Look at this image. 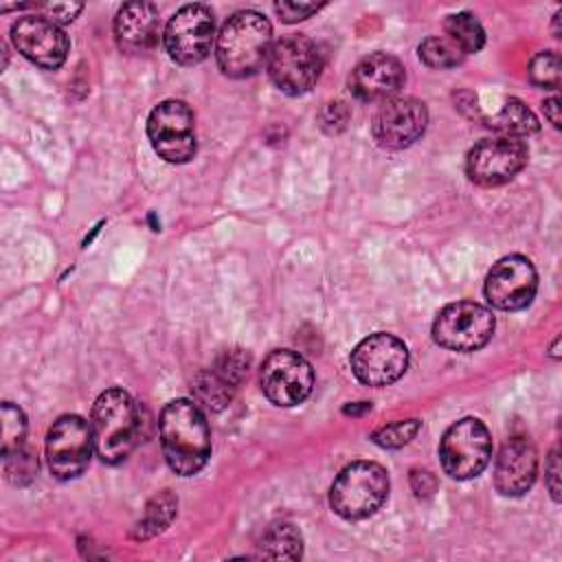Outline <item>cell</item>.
Listing matches in <instances>:
<instances>
[{
    "label": "cell",
    "mask_w": 562,
    "mask_h": 562,
    "mask_svg": "<svg viewBox=\"0 0 562 562\" xmlns=\"http://www.w3.org/2000/svg\"><path fill=\"white\" fill-rule=\"evenodd\" d=\"M167 465L180 476L198 474L211 457V430L202 408L191 400H171L158 419Z\"/></svg>",
    "instance_id": "1"
},
{
    "label": "cell",
    "mask_w": 562,
    "mask_h": 562,
    "mask_svg": "<svg viewBox=\"0 0 562 562\" xmlns=\"http://www.w3.org/2000/svg\"><path fill=\"white\" fill-rule=\"evenodd\" d=\"M272 48V26L257 11H237L220 29L215 40L217 66L226 77L255 75Z\"/></svg>",
    "instance_id": "2"
},
{
    "label": "cell",
    "mask_w": 562,
    "mask_h": 562,
    "mask_svg": "<svg viewBox=\"0 0 562 562\" xmlns=\"http://www.w3.org/2000/svg\"><path fill=\"white\" fill-rule=\"evenodd\" d=\"M90 426L97 457L110 465L125 461L140 439L138 408L132 395L116 386L97 397Z\"/></svg>",
    "instance_id": "3"
},
{
    "label": "cell",
    "mask_w": 562,
    "mask_h": 562,
    "mask_svg": "<svg viewBox=\"0 0 562 562\" xmlns=\"http://www.w3.org/2000/svg\"><path fill=\"white\" fill-rule=\"evenodd\" d=\"M386 496V470L375 461H353L331 483L329 507L345 520H362L375 514Z\"/></svg>",
    "instance_id": "4"
},
{
    "label": "cell",
    "mask_w": 562,
    "mask_h": 562,
    "mask_svg": "<svg viewBox=\"0 0 562 562\" xmlns=\"http://www.w3.org/2000/svg\"><path fill=\"white\" fill-rule=\"evenodd\" d=\"M266 66L270 79L281 92L299 97L312 90L318 81L323 70V53L312 37L290 33L272 42Z\"/></svg>",
    "instance_id": "5"
},
{
    "label": "cell",
    "mask_w": 562,
    "mask_h": 562,
    "mask_svg": "<svg viewBox=\"0 0 562 562\" xmlns=\"http://www.w3.org/2000/svg\"><path fill=\"white\" fill-rule=\"evenodd\" d=\"M441 468L457 481L479 476L492 459V437L487 426L476 417L454 422L439 443Z\"/></svg>",
    "instance_id": "6"
},
{
    "label": "cell",
    "mask_w": 562,
    "mask_h": 562,
    "mask_svg": "<svg viewBox=\"0 0 562 562\" xmlns=\"http://www.w3.org/2000/svg\"><path fill=\"white\" fill-rule=\"evenodd\" d=\"M494 327V314L485 305L457 301L437 314L432 323V338L443 349L470 353L490 342Z\"/></svg>",
    "instance_id": "7"
},
{
    "label": "cell",
    "mask_w": 562,
    "mask_h": 562,
    "mask_svg": "<svg viewBox=\"0 0 562 562\" xmlns=\"http://www.w3.org/2000/svg\"><path fill=\"white\" fill-rule=\"evenodd\" d=\"M147 138L154 151L167 162H187L195 154L193 112L184 101H160L147 119Z\"/></svg>",
    "instance_id": "8"
},
{
    "label": "cell",
    "mask_w": 562,
    "mask_h": 562,
    "mask_svg": "<svg viewBox=\"0 0 562 562\" xmlns=\"http://www.w3.org/2000/svg\"><path fill=\"white\" fill-rule=\"evenodd\" d=\"M94 448L92 426L79 415H61L46 435L48 470L59 481L77 479L90 463Z\"/></svg>",
    "instance_id": "9"
},
{
    "label": "cell",
    "mask_w": 562,
    "mask_h": 562,
    "mask_svg": "<svg viewBox=\"0 0 562 562\" xmlns=\"http://www.w3.org/2000/svg\"><path fill=\"white\" fill-rule=\"evenodd\" d=\"M162 40L176 64L195 66L204 61L215 40L213 11L206 4H184L169 18Z\"/></svg>",
    "instance_id": "10"
},
{
    "label": "cell",
    "mask_w": 562,
    "mask_h": 562,
    "mask_svg": "<svg viewBox=\"0 0 562 562\" xmlns=\"http://www.w3.org/2000/svg\"><path fill=\"white\" fill-rule=\"evenodd\" d=\"M263 395L274 406H296L307 400L314 386L312 364L292 349H274L266 356L259 371Z\"/></svg>",
    "instance_id": "11"
},
{
    "label": "cell",
    "mask_w": 562,
    "mask_h": 562,
    "mask_svg": "<svg viewBox=\"0 0 562 562\" xmlns=\"http://www.w3.org/2000/svg\"><path fill=\"white\" fill-rule=\"evenodd\" d=\"M351 371L367 386H389L397 382L408 367L406 345L386 331L360 340L351 351Z\"/></svg>",
    "instance_id": "12"
},
{
    "label": "cell",
    "mask_w": 562,
    "mask_h": 562,
    "mask_svg": "<svg viewBox=\"0 0 562 562\" xmlns=\"http://www.w3.org/2000/svg\"><path fill=\"white\" fill-rule=\"evenodd\" d=\"M529 158V149L520 138L494 136L479 140L465 156V173L481 187H498L509 182Z\"/></svg>",
    "instance_id": "13"
},
{
    "label": "cell",
    "mask_w": 562,
    "mask_h": 562,
    "mask_svg": "<svg viewBox=\"0 0 562 562\" xmlns=\"http://www.w3.org/2000/svg\"><path fill=\"white\" fill-rule=\"evenodd\" d=\"M483 290L492 307L518 312L533 301L538 290V272L527 257L509 255L492 266Z\"/></svg>",
    "instance_id": "14"
},
{
    "label": "cell",
    "mask_w": 562,
    "mask_h": 562,
    "mask_svg": "<svg viewBox=\"0 0 562 562\" xmlns=\"http://www.w3.org/2000/svg\"><path fill=\"white\" fill-rule=\"evenodd\" d=\"M11 42L18 53L46 70L59 68L70 50V40L64 29L40 13L20 15L11 24Z\"/></svg>",
    "instance_id": "15"
},
{
    "label": "cell",
    "mask_w": 562,
    "mask_h": 562,
    "mask_svg": "<svg viewBox=\"0 0 562 562\" xmlns=\"http://www.w3.org/2000/svg\"><path fill=\"white\" fill-rule=\"evenodd\" d=\"M428 125V110L415 97H391L378 108L371 134L382 149H404L413 145Z\"/></svg>",
    "instance_id": "16"
},
{
    "label": "cell",
    "mask_w": 562,
    "mask_h": 562,
    "mask_svg": "<svg viewBox=\"0 0 562 562\" xmlns=\"http://www.w3.org/2000/svg\"><path fill=\"white\" fill-rule=\"evenodd\" d=\"M404 66L395 55L371 53L353 66L347 83L358 101H386L404 86Z\"/></svg>",
    "instance_id": "17"
},
{
    "label": "cell",
    "mask_w": 562,
    "mask_h": 562,
    "mask_svg": "<svg viewBox=\"0 0 562 562\" xmlns=\"http://www.w3.org/2000/svg\"><path fill=\"white\" fill-rule=\"evenodd\" d=\"M538 472V454L529 439L512 437L503 443L494 465V487L503 496H522Z\"/></svg>",
    "instance_id": "18"
},
{
    "label": "cell",
    "mask_w": 562,
    "mask_h": 562,
    "mask_svg": "<svg viewBox=\"0 0 562 562\" xmlns=\"http://www.w3.org/2000/svg\"><path fill=\"white\" fill-rule=\"evenodd\" d=\"M158 9L151 2H125L114 18V37L123 53L140 55L158 42Z\"/></svg>",
    "instance_id": "19"
},
{
    "label": "cell",
    "mask_w": 562,
    "mask_h": 562,
    "mask_svg": "<svg viewBox=\"0 0 562 562\" xmlns=\"http://www.w3.org/2000/svg\"><path fill=\"white\" fill-rule=\"evenodd\" d=\"M487 125L501 136L520 138V140L525 136L536 134L540 127L536 114L520 99H507L505 105L487 121Z\"/></svg>",
    "instance_id": "20"
},
{
    "label": "cell",
    "mask_w": 562,
    "mask_h": 562,
    "mask_svg": "<svg viewBox=\"0 0 562 562\" xmlns=\"http://www.w3.org/2000/svg\"><path fill=\"white\" fill-rule=\"evenodd\" d=\"M176 509H178V498L165 490L160 494H156L147 505H145V512H143V518L136 522L132 536L136 540H147L160 531H165L173 516H176Z\"/></svg>",
    "instance_id": "21"
},
{
    "label": "cell",
    "mask_w": 562,
    "mask_h": 562,
    "mask_svg": "<svg viewBox=\"0 0 562 562\" xmlns=\"http://www.w3.org/2000/svg\"><path fill=\"white\" fill-rule=\"evenodd\" d=\"M261 555L272 560H299L303 555L301 531L290 522L272 525L261 538Z\"/></svg>",
    "instance_id": "22"
},
{
    "label": "cell",
    "mask_w": 562,
    "mask_h": 562,
    "mask_svg": "<svg viewBox=\"0 0 562 562\" xmlns=\"http://www.w3.org/2000/svg\"><path fill=\"white\" fill-rule=\"evenodd\" d=\"M443 31H446V37L452 40L463 50V55L479 53L485 44V31L481 22L468 11L448 15L443 22Z\"/></svg>",
    "instance_id": "23"
},
{
    "label": "cell",
    "mask_w": 562,
    "mask_h": 562,
    "mask_svg": "<svg viewBox=\"0 0 562 562\" xmlns=\"http://www.w3.org/2000/svg\"><path fill=\"white\" fill-rule=\"evenodd\" d=\"M237 386H233L226 378H222L215 369H204L193 380V391L200 404H204L211 411H222Z\"/></svg>",
    "instance_id": "24"
},
{
    "label": "cell",
    "mask_w": 562,
    "mask_h": 562,
    "mask_svg": "<svg viewBox=\"0 0 562 562\" xmlns=\"http://www.w3.org/2000/svg\"><path fill=\"white\" fill-rule=\"evenodd\" d=\"M417 53H419V59L430 68H454L465 57L463 50L452 40H448L446 35L426 37L419 44Z\"/></svg>",
    "instance_id": "25"
},
{
    "label": "cell",
    "mask_w": 562,
    "mask_h": 562,
    "mask_svg": "<svg viewBox=\"0 0 562 562\" xmlns=\"http://www.w3.org/2000/svg\"><path fill=\"white\" fill-rule=\"evenodd\" d=\"M26 417L20 406L2 402V457L18 452L24 446Z\"/></svg>",
    "instance_id": "26"
},
{
    "label": "cell",
    "mask_w": 562,
    "mask_h": 562,
    "mask_svg": "<svg viewBox=\"0 0 562 562\" xmlns=\"http://www.w3.org/2000/svg\"><path fill=\"white\" fill-rule=\"evenodd\" d=\"M529 81L544 90L560 88V55L555 50H540L529 61Z\"/></svg>",
    "instance_id": "27"
},
{
    "label": "cell",
    "mask_w": 562,
    "mask_h": 562,
    "mask_svg": "<svg viewBox=\"0 0 562 562\" xmlns=\"http://www.w3.org/2000/svg\"><path fill=\"white\" fill-rule=\"evenodd\" d=\"M419 426H422L419 419H400V422H393V424H386V426L378 428L371 435V439L380 448H402L419 432Z\"/></svg>",
    "instance_id": "28"
},
{
    "label": "cell",
    "mask_w": 562,
    "mask_h": 562,
    "mask_svg": "<svg viewBox=\"0 0 562 562\" xmlns=\"http://www.w3.org/2000/svg\"><path fill=\"white\" fill-rule=\"evenodd\" d=\"M37 474V459L31 450L20 448L18 452L4 457V476L13 485H29Z\"/></svg>",
    "instance_id": "29"
},
{
    "label": "cell",
    "mask_w": 562,
    "mask_h": 562,
    "mask_svg": "<svg viewBox=\"0 0 562 562\" xmlns=\"http://www.w3.org/2000/svg\"><path fill=\"white\" fill-rule=\"evenodd\" d=\"M248 364H250L248 353H244L241 349H231V351H226V353L217 360L215 371H217L222 378H226L233 386H237V384L244 380V375L248 373Z\"/></svg>",
    "instance_id": "30"
},
{
    "label": "cell",
    "mask_w": 562,
    "mask_h": 562,
    "mask_svg": "<svg viewBox=\"0 0 562 562\" xmlns=\"http://www.w3.org/2000/svg\"><path fill=\"white\" fill-rule=\"evenodd\" d=\"M349 105L345 101H329L318 112V125L327 134H340L349 123Z\"/></svg>",
    "instance_id": "31"
},
{
    "label": "cell",
    "mask_w": 562,
    "mask_h": 562,
    "mask_svg": "<svg viewBox=\"0 0 562 562\" xmlns=\"http://www.w3.org/2000/svg\"><path fill=\"white\" fill-rule=\"evenodd\" d=\"M35 9L40 11V15L53 20L55 24H68L81 13L83 4L81 2H44V4H35Z\"/></svg>",
    "instance_id": "32"
},
{
    "label": "cell",
    "mask_w": 562,
    "mask_h": 562,
    "mask_svg": "<svg viewBox=\"0 0 562 562\" xmlns=\"http://www.w3.org/2000/svg\"><path fill=\"white\" fill-rule=\"evenodd\" d=\"M323 4H316V2H294V0H281V2H274V11L277 15L292 24V22H301L305 18H310L312 13L321 11Z\"/></svg>",
    "instance_id": "33"
},
{
    "label": "cell",
    "mask_w": 562,
    "mask_h": 562,
    "mask_svg": "<svg viewBox=\"0 0 562 562\" xmlns=\"http://www.w3.org/2000/svg\"><path fill=\"white\" fill-rule=\"evenodd\" d=\"M411 487H413L415 496L426 498V496H430L437 490V479L428 470H419L417 468V470L411 472Z\"/></svg>",
    "instance_id": "34"
},
{
    "label": "cell",
    "mask_w": 562,
    "mask_h": 562,
    "mask_svg": "<svg viewBox=\"0 0 562 562\" xmlns=\"http://www.w3.org/2000/svg\"><path fill=\"white\" fill-rule=\"evenodd\" d=\"M558 476H560V463H558V448H553L549 452L547 465H544V479H547V487L551 492L553 501H560V485H558Z\"/></svg>",
    "instance_id": "35"
},
{
    "label": "cell",
    "mask_w": 562,
    "mask_h": 562,
    "mask_svg": "<svg viewBox=\"0 0 562 562\" xmlns=\"http://www.w3.org/2000/svg\"><path fill=\"white\" fill-rule=\"evenodd\" d=\"M542 110H544V116L549 119V123L553 127H560V99L558 97H551L542 103Z\"/></svg>",
    "instance_id": "36"
},
{
    "label": "cell",
    "mask_w": 562,
    "mask_h": 562,
    "mask_svg": "<svg viewBox=\"0 0 562 562\" xmlns=\"http://www.w3.org/2000/svg\"><path fill=\"white\" fill-rule=\"evenodd\" d=\"M560 18H562V11H558V13L553 15V35H555V37H560Z\"/></svg>",
    "instance_id": "37"
},
{
    "label": "cell",
    "mask_w": 562,
    "mask_h": 562,
    "mask_svg": "<svg viewBox=\"0 0 562 562\" xmlns=\"http://www.w3.org/2000/svg\"><path fill=\"white\" fill-rule=\"evenodd\" d=\"M558 342H560V336L553 340V347H551V356H553V358L560 356V353H558Z\"/></svg>",
    "instance_id": "38"
}]
</instances>
